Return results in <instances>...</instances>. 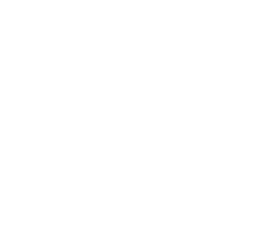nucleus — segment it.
Instances as JSON below:
<instances>
[]
</instances>
